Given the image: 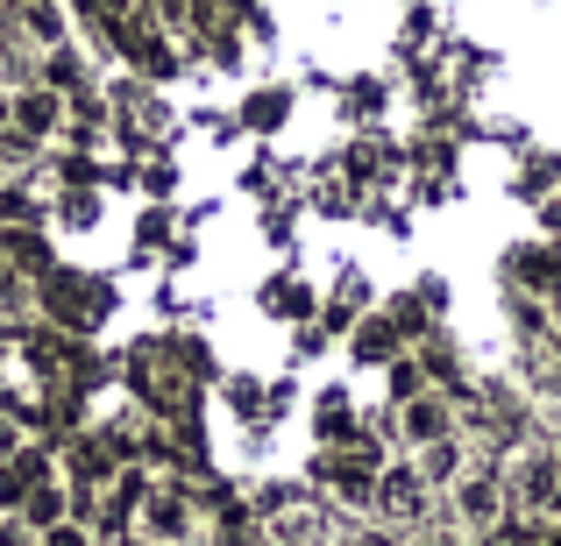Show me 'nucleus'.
I'll list each match as a JSON object with an SVG mask.
<instances>
[{
    "instance_id": "f257e3e1",
    "label": "nucleus",
    "mask_w": 561,
    "mask_h": 546,
    "mask_svg": "<svg viewBox=\"0 0 561 546\" xmlns=\"http://www.w3.org/2000/svg\"><path fill=\"white\" fill-rule=\"evenodd\" d=\"M448 504H455V519H462V525L491 533V525H505L512 490H505V476H497V468H462V476L448 483Z\"/></svg>"
},
{
    "instance_id": "f03ea898",
    "label": "nucleus",
    "mask_w": 561,
    "mask_h": 546,
    "mask_svg": "<svg viewBox=\"0 0 561 546\" xmlns=\"http://www.w3.org/2000/svg\"><path fill=\"white\" fill-rule=\"evenodd\" d=\"M377 519L383 525H426V483H420V468H377Z\"/></svg>"
},
{
    "instance_id": "7ed1b4c3",
    "label": "nucleus",
    "mask_w": 561,
    "mask_h": 546,
    "mask_svg": "<svg viewBox=\"0 0 561 546\" xmlns=\"http://www.w3.org/2000/svg\"><path fill=\"white\" fill-rule=\"evenodd\" d=\"M136 533L150 539V546H179L192 533V504L179 490H142V504H136Z\"/></svg>"
},
{
    "instance_id": "20e7f679",
    "label": "nucleus",
    "mask_w": 561,
    "mask_h": 546,
    "mask_svg": "<svg viewBox=\"0 0 561 546\" xmlns=\"http://www.w3.org/2000/svg\"><path fill=\"white\" fill-rule=\"evenodd\" d=\"M398 433L412 440V448H434V440H448L455 433V411H448V397H412V405H398Z\"/></svg>"
},
{
    "instance_id": "39448f33",
    "label": "nucleus",
    "mask_w": 561,
    "mask_h": 546,
    "mask_svg": "<svg viewBox=\"0 0 561 546\" xmlns=\"http://www.w3.org/2000/svg\"><path fill=\"white\" fill-rule=\"evenodd\" d=\"M505 490H512V504L548 511V504H554V490H561V462H554V454H526L519 476H505Z\"/></svg>"
},
{
    "instance_id": "423d86ee",
    "label": "nucleus",
    "mask_w": 561,
    "mask_h": 546,
    "mask_svg": "<svg viewBox=\"0 0 561 546\" xmlns=\"http://www.w3.org/2000/svg\"><path fill=\"white\" fill-rule=\"evenodd\" d=\"M65 519H71V483L50 468V476L22 497V525H28V533H50V525H65Z\"/></svg>"
},
{
    "instance_id": "0eeeda50",
    "label": "nucleus",
    "mask_w": 561,
    "mask_h": 546,
    "mask_svg": "<svg viewBox=\"0 0 561 546\" xmlns=\"http://www.w3.org/2000/svg\"><path fill=\"white\" fill-rule=\"evenodd\" d=\"M57 128H65V93H50V85L14 93V136H57Z\"/></svg>"
},
{
    "instance_id": "6e6552de",
    "label": "nucleus",
    "mask_w": 561,
    "mask_h": 546,
    "mask_svg": "<svg viewBox=\"0 0 561 546\" xmlns=\"http://www.w3.org/2000/svg\"><path fill=\"white\" fill-rule=\"evenodd\" d=\"M320 483H328L334 497H348V504H377V468L363 462V454H334V462L320 468Z\"/></svg>"
},
{
    "instance_id": "1a4fd4ad",
    "label": "nucleus",
    "mask_w": 561,
    "mask_h": 546,
    "mask_svg": "<svg viewBox=\"0 0 561 546\" xmlns=\"http://www.w3.org/2000/svg\"><path fill=\"white\" fill-rule=\"evenodd\" d=\"M263 546H328V519L320 511H285L263 525Z\"/></svg>"
},
{
    "instance_id": "9d476101",
    "label": "nucleus",
    "mask_w": 561,
    "mask_h": 546,
    "mask_svg": "<svg viewBox=\"0 0 561 546\" xmlns=\"http://www.w3.org/2000/svg\"><path fill=\"white\" fill-rule=\"evenodd\" d=\"M14 22H22V36L43 43V50H57V43H65V8H57V0H22V8H14Z\"/></svg>"
},
{
    "instance_id": "9b49d317",
    "label": "nucleus",
    "mask_w": 561,
    "mask_h": 546,
    "mask_svg": "<svg viewBox=\"0 0 561 546\" xmlns=\"http://www.w3.org/2000/svg\"><path fill=\"white\" fill-rule=\"evenodd\" d=\"M43 476H50V462H43V454H28V448L14 454V462H0V504H22Z\"/></svg>"
},
{
    "instance_id": "f8f14e48",
    "label": "nucleus",
    "mask_w": 561,
    "mask_h": 546,
    "mask_svg": "<svg viewBox=\"0 0 561 546\" xmlns=\"http://www.w3.org/2000/svg\"><path fill=\"white\" fill-rule=\"evenodd\" d=\"M0 248H8V263H14V270H50V242H43V234L36 228H8V234H0Z\"/></svg>"
},
{
    "instance_id": "ddd939ff",
    "label": "nucleus",
    "mask_w": 561,
    "mask_h": 546,
    "mask_svg": "<svg viewBox=\"0 0 561 546\" xmlns=\"http://www.w3.org/2000/svg\"><path fill=\"white\" fill-rule=\"evenodd\" d=\"M462 440H434V448H420V483H455V476H462Z\"/></svg>"
},
{
    "instance_id": "4468645a",
    "label": "nucleus",
    "mask_w": 561,
    "mask_h": 546,
    "mask_svg": "<svg viewBox=\"0 0 561 546\" xmlns=\"http://www.w3.org/2000/svg\"><path fill=\"white\" fill-rule=\"evenodd\" d=\"M79 57H71L65 50V43H57V50H50V65H43V85H50V93H71V85H79Z\"/></svg>"
},
{
    "instance_id": "2eb2a0df",
    "label": "nucleus",
    "mask_w": 561,
    "mask_h": 546,
    "mask_svg": "<svg viewBox=\"0 0 561 546\" xmlns=\"http://www.w3.org/2000/svg\"><path fill=\"white\" fill-rule=\"evenodd\" d=\"M0 220H8V228H28V220H36V191L0 185Z\"/></svg>"
},
{
    "instance_id": "dca6fc26",
    "label": "nucleus",
    "mask_w": 561,
    "mask_h": 546,
    "mask_svg": "<svg viewBox=\"0 0 561 546\" xmlns=\"http://www.w3.org/2000/svg\"><path fill=\"white\" fill-rule=\"evenodd\" d=\"M320 433H328V440H356V419H348V405H320Z\"/></svg>"
},
{
    "instance_id": "f3484780",
    "label": "nucleus",
    "mask_w": 561,
    "mask_h": 546,
    "mask_svg": "<svg viewBox=\"0 0 561 546\" xmlns=\"http://www.w3.org/2000/svg\"><path fill=\"white\" fill-rule=\"evenodd\" d=\"M391 397H398V405L420 397V369H412V362H391Z\"/></svg>"
},
{
    "instance_id": "a211bd4d",
    "label": "nucleus",
    "mask_w": 561,
    "mask_h": 546,
    "mask_svg": "<svg viewBox=\"0 0 561 546\" xmlns=\"http://www.w3.org/2000/svg\"><path fill=\"white\" fill-rule=\"evenodd\" d=\"M0 305H22V270L8 263V248H0Z\"/></svg>"
},
{
    "instance_id": "6ab92c4d",
    "label": "nucleus",
    "mask_w": 561,
    "mask_h": 546,
    "mask_svg": "<svg viewBox=\"0 0 561 546\" xmlns=\"http://www.w3.org/2000/svg\"><path fill=\"white\" fill-rule=\"evenodd\" d=\"M405 546H469L462 533H448V525H420V533H412Z\"/></svg>"
},
{
    "instance_id": "aec40b11",
    "label": "nucleus",
    "mask_w": 561,
    "mask_h": 546,
    "mask_svg": "<svg viewBox=\"0 0 561 546\" xmlns=\"http://www.w3.org/2000/svg\"><path fill=\"white\" fill-rule=\"evenodd\" d=\"M36 546H93V539H85V533H79V525H71V519H65V525H50V533H36Z\"/></svg>"
},
{
    "instance_id": "412c9836",
    "label": "nucleus",
    "mask_w": 561,
    "mask_h": 546,
    "mask_svg": "<svg viewBox=\"0 0 561 546\" xmlns=\"http://www.w3.org/2000/svg\"><path fill=\"white\" fill-rule=\"evenodd\" d=\"M334 546H398L391 533H383V525H356V533H342Z\"/></svg>"
},
{
    "instance_id": "4be33fe9",
    "label": "nucleus",
    "mask_w": 561,
    "mask_h": 546,
    "mask_svg": "<svg viewBox=\"0 0 561 546\" xmlns=\"http://www.w3.org/2000/svg\"><path fill=\"white\" fill-rule=\"evenodd\" d=\"M14 454H22V426L0 411V462H14Z\"/></svg>"
},
{
    "instance_id": "5701e85b",
    "label": "nucleus",
    "mask_w": 561,
    "mask_h": 546,
    "mask_svg": "<svg viewBox=\"0 0 561 546\" xmlns=\"http://www.w3.org/2000/svg\"><path fill=\"white\" fill-rule=\"evenodd\" d=\"M483 546H534V533H505V525H491V539Z\"/></svg>"
},
{
    "instance_id": "b1692460",
    "label": "nucleus",
    "mask_w": 561,
    "mask_h": 546,
    "mask_svg": "<svg viewBox=\"0 0 561 546\" xmlns=\"http://www.w3.org/2000/svg\"><path fill=\"white\" fill-rule=\"evenodd\" d=\"M0 546H36V533L28 525H0Z\"/></svg>"
},
{
    "instance_id": "393cba45",
    "label": "nucleus",
    "mask_w": 561,
    "mask_h": 546,
    "mask_svg": "<svg viewBox=\"0 0 561 546\" xmlns=\"http://www.w3.org/2000/svg\"><path fill=\"white\" fill-rule=\"evenodd\" d=\"M14 128V93H0V136Z\"/></svg>"
},
{
    "instance_id": "a878e982",
    "label": "nucleus",
    "mask_w": 561,
    "mask_h": 546,
    "mask_svg": "<svg viewBox=\"0 0 561 546\" xmlns=\"http://www.w3.org/2000/svg\"><path fill=\"white\" fill-rule=\"evenodd\" d=\"M107 8H114V14H122V22H128V8H136V0H107Z\"/></svg>"
},
{
    "instance_id": "bb28decb",
    "label": "nucleus",
    "mask_w": 561,
    "mask_h": 546,
    "mask_svg": "<svg viewBox=\"0 0 561 546\" xmlns=\"http://www.w3.org/2000/svg\"><path fill=\"white\" fill-rule=\"evenodd\" d=\"M136 546H150V539H136Z\"/></svg>"
},
{
    "instance_id": "cd10ccee",
    "label": "nucleus",
    "mask_w": 561,
    "mask_h": 546,
    "mask_svg": "<svg viewBox=\"0 0 561 546\" xmlns=\"http://www.w3.org/2000/svg\"><path fill=\"white\" fill-rule=\"evenodd\" d=\"M14 8H22V0H14Z\"/></svg>"
}]
</instances>
